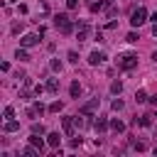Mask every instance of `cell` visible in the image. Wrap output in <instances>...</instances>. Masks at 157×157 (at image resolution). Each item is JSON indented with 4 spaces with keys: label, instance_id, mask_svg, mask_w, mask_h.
<instances>
[{
    "label": "cell",
    "instance_id": "1",
    "mask_svg": "<svg viewBox=\"0 0 157 157\" xmlns=\"http://www.w3.org/2000/svg\"><path fill=\"white\" fill-rule=\"evenodd\" d=\"M115 64H118V69H123V71H132L135 66H137V54H120L118 59H115Z\"/></svg>",
    "mask_w": 157,
    "mask_h": 157
},
{
    "label": "cell",
    "instance_id": "2",
    "mask_svg": "<svg viewBox=\"0 0 157 157\" xmlns=\"http://www.w3.org/2000/svg\"><path fill=\"white\" fill-rule=\"evenodd\" d=\"M54 27H56L61 34H69V32L74 29V25H71V20H69V15H66V12L54 15Z\"/></svg>",
    "mask_w": 157,
    "mask_h": 157
},
{
    "label": "cell",
    "instance_id": "3",
    "mask_svg": "<svg viewBox=\"0 0 157 157\" xmlns=\"http://www.w3.org/2000/svg\"><path fill=\"white\" fill-rule=\"evenodd\" d=\"M145 22H147V10H145V7H137V10L130 12V25H132V27H140V25H145Z\"/></svg>",
    "mask_w": 157,
    "mask_h": 157
},
{
    "label": "cell",
    "instance_id": "4",
    "mask_svg": "<svg viewBox=\"0 0 157 157\" xmlns=\"http://www.w3.org/2000/svg\"><path fill=\"white\" fill-rule=\"evenodd\" d=\"M39 32L34 34V32H29V34H22V39H20V47H25V49H29V47H37L39 44Z\"/></svg>",
    "mask_w": 157,
    "mask_h": 157
},
{
    "label": "cell",
    "instance_id": "5",
    "mask_svg": "<svg viewBox=\"0 0 157 157\" xmlns=\"http://www.w3.org/2000/svg\"><path fill=\"white\" fill-rule=\"evenodd\" d=\"M98 105H101V98H91V101H86V103L78 108V113H83V115H93V113L98 110Z\"/></svg>",
    "mask_w": 157,
    "mask_h": 157
},
{
    "label": "cell",
    "instance_id": "6",
    "mask_svg": "<svg viewBox=\"0 0 157 157\" xmlns=\"http://www.w3.org/2000/svg\"><path fill=\"white\" fill-rule=\"evenodd\" d=\"M105 59H108V56H105V52H98V49L88 54V64H91V66H98V64H103Z\"/></svg>",
    "mask_w": 157,
    "mask_h": 157
},
{
    "label": "cell",
    "instance_id": "7",
    "mask_svg": "<svg viewBox=\"0 0 157 157\" xmlns=\"http://www.w3.org/2000/svg\"><path fill=\"white\" fill-rule=\"evenodd\" d=\"M76 39H78V42H86V39H88V25H86V22H78V25H76Z\"/></svg>",
    "mask_w": 157,
    "mask_h": 157
},
{
    "label": "cell",
    "instance_id": "8",
    "mask_svg": "<svg viewBox=\"0 0 157 157\" xmlns=\"http://www.w3.org/2000/svg\"><path fill=\"white\" fill-rule=\"evenodd\" d=\"M61 128H64V132H66V135H74V128H76L74 118H61Z\"/></svg>",
    "mask_w": 157,
    "mask_h": 157
},
{
    "label": "cell",
    "instance_id": "9",
    "mask_svg": "<svg viewBox=\"0 0 157 157\" xmlns=\"http://www.w3.org/2000/svg\"><path fill=\"white\" fill-rule=\"evenodd\" d=\"M2 130H5V132H17V130H20V123H17V120H12V118H7V120H5V125H2Z\"/></svg>",
    "mask_w": 157,
    "mask_h": 157
},
{
    "label": "cell",
    "instance_id": "10",
    "mask_svg": "<svg viewBox=\"0 0 157 157\" xmlns=\"http://www.w3.org/2000/svg\"><path fill=\"white\" fill-rule=\"evenodd\" d=\"M47 145H49V147H59V145H61L59 132H49V135H47Z\"/></svg>",
    "mask_w": 157,
    "mask_h": 157
},
{
    "label": "cell",
    "instance_id": "11",
    "mask_svg": "<svg viewBox=\"0 0 157 157\" xmlns=\"http://www.w3.org/2000/svg\"><path fill=\"white\" fill-rule=\"evenodd\" d=\"M74 123H76V128H88V125H91L88 115H83V113H81V118H78V115H74Z\"/></svg>",
    "mask_w": 157,
    "mask_h": 157
},
{
    "label": "cell",
    "instance_id": "12",
    "mask_svg": "<svg viewBox=\"0 0 157 157\" xmlns=\"http://www.w3.org/2000/svg\"><path fill=\"white\" fill-rule=\"evenodd\" d=\"M69 93H71V98H78V96H81V83H78V81H71Z\"/></svg>",
    "mask_w": 157,
    "mask_h": 157
},
{
    "label": "cell",
    "instance_id": "13",
    "mask_svg": "<svg viewBox=\"0 0 157 157\" xmlns=\"http://www.w3.org/2000/svg\"><path fill=\"white\" fill-rule=\"evenodd\" d=\"M110 130H113V132H123V130H125V123L118 120V118H113V120H110Z\"/></svg>",
    "mask_w": 157,
    "mask_h": 157
},
{
    "label": "cell",
    "instance_id": "14",
    "mask_svg": "<svg viewBox=\"0 0 157 157\" xmlns=\"http://www.w3.org/2000/svg\"><path fill=\"white\" fill-rule=\"evenodd\" d=\"M29 145H34L39 152L44 150V140H42V137H37V132H32V137H29Z\"/></svg>",
    "mask_w": 157,
    "mask_h": 157
},
{
    "label": "cell",
    "instance_id": "15",
    "mask_svg": "<svg viewBox=\"0 0 157 157\" xmlns=\"http://www.w3.org/2000/svg\"><path fill=\"white\" fill-rule=\"evenodd\" d=\"M93 128H96V130H98V132H103V130H105V128H110V123H108V120H105V118H98V120H96V123H93Z\"/></svg>",
    "mask_w": 157,
    "mask_h": 157
},
{
    "label": "cell",
    "instance_id": "16",
    "mask_svg": "<svg viewBox=\"0 0 157 157\" xmlns=\"http://www.w3.org/2000/svg\"><path fill=\"white\" fill-rule=\"evenodd\" d=\"M15 59H20V61H29V54H27V49H25V47H20V49L15 52Z\"/></svg>",
    "mask_w": 157,
    "mask_h": 157
},
{
    "label": "cell",
    "instance_id": "17",
    "mask_svg": "<svg viewBox=\"0 0 157 157\" xmlns=\"http://www.w3.org/2000/svg\"><path fill=\"white\" fill-rule=\"evenodd\" d=\"M47 91H49V93H56V91H59V78H49V81H47Z\"/></svg>",
    "mask_w": 157,
    "mask_h": 157
},
{
    "label": "cell",
    "instance_id": "18",
    "mask_svg": "<svg viewBox=\"0 0 157 157\" xmlns=\"http://www.w3.org/2000/svg\"><path fill=\"white\" fill-rule=\"evenodd\" d=\"M137 123H140L142 128H150V125H152V115H150V113H145V115H140V120H137Z\"/></svg>",
    "mask_w": 157,
    "mask_h": 157
},
{
    "label": "cell",
    "instance_id": "19",
    "mask_svg": "<svg viewBox=\"0 0 157 157\" xmlns=\"http://www.w3.org/2000/svg\"><path fill=\"white\" fill-rule=\"evenodd\" d=\"M120 91H123V83H120V81H113V83H110V93H113V96H120Z\"/></svg>",
    "mask_w": 157,
    "mask_h": 157
},
{
    "label": "cell",
    "instance_id": "20",
    "mask_svg": "<svg viewBox=\"0 0 157 157\" xmlns=\"http://www.w3.org/2000/svg\"><path fill=\"white\" fill-rule=\"evenodd\" d=\"M59 110H64V103H61V101H54V103H49V113H59Z\"/></svg>",
    "mask_w": 157,
    "mask_h": 157
},
{
    "label": "cell",
    "instance_id": "21",
    "mask_svg": "<svg viewBox=\"0 0 157 157\" xmlns=\"http://www.w3.org/2000/svg\"><path fill=\"white\" fill-rule=\"evenodd\" d=\"M135 101H137V103H145V101H150V98H147V93L140 88V91H135Z\"/></svg>",
    "mask_w": 157,
    "mask_h": 157
},
{
    "label": "cell",
    "instance_id": "22",
    "mask_svg": "<svg viewBox=\"0 0 157 157\" xmlns=\"http://www.w3.org/2000/svg\"><path fill=\"white\" fill-rule=\"evenodd\" d=\"M130 145H132V150H137V152H142V150H147V145H145L142 140H132Z\"/></svg>",
    "mask_w": 157,
    "mask_h": 157
},
{
    "label": "cell",
    "instance_id": "23",
    "mask_svg": "<svg viewBox=\"0 0 157 157\" xmlns=\"http://www.w3.org/2000/svg\"><path fill=\"white\" fill-rule=\"evenodd\" d=\"M49 69H52V71H61V61H59V59H52V61H49Z\"/></svg>",
    "mask_w": 157,
    "mask_h": 157
},
{
    "label": "cell",
    "instance_id": "24",
    "mask_svg": "<svg viewBox=\"0 0 157 157\" xmlns=\"http://www.w3.org/2000/svg\"><path fill=\"white\" fill-rule=\"evenodd\" d=\"M34 110H37V113H39V115H42V113H44V110H49V105H44V103H42V101H37V103H34Z\"/></svg>",
    "mask_w": 157,
    "mask_h": 157
},
{
    "label": "cell",
    "instance_id": "25",
    "mask_svg": "<svg viewBox=\"0 0 157 157\" xmlns=\"http://www.w3.org/2000/svg\"><path fill=\"white\" fill-rule=\"evenodd\" d=\"M32 132H37V135H44V125H42V123H32Z\"/></svg>",
    "mask_w": 157,
    "mask_h": 157
},
{
    "label": "cell",
    "instance_id": "26",
    "mask_svg": "<svg viewBox=\"0 0 157 157\" xmlns=\"http://www.w3.org/2000/svg\"><path fill=\"white\" fill-rule=\"evenodd\" d=\"M22 29H25V22H15L12 25V34H20Z\"/></svg>",
    "mask_w": 157,
    "mask_h": 157
},
{
    "label": "cell",
    "instance_id": "27",
    "mask_svg": "<svg viewBox=\"0 0 157 157\" xmlns=\"http://www.w3.org/2000/svg\"><path fill=\"white\" fill-rule=\"evenodd\" d=\"M123 105H125V103H123L120 98H115V101L110 103V108H113V110H123Z\"/></svg>",
    "mask_w": 157,
    "mask_h": 157
},
{
    "label": "cell",
    "instance_id": "28",
    "mask_svg": "<svg viewBox=\"0 0 157 157\" xmlns=\"http://www.w3.org/2000/svg\"><path fill=\"white\" fill-rule=\"evenodd\" d=\"M137 39H140V37H137V32H130V34L125 37V42H130V44H135Z\"/></svg>",
    "mask_w": 157,
    "mask_h": 157
},
{
    "label": "cell",
    "instance_id": "29",
    "mask_svg": "<svg viewBox=\"0 0 157 157\" xmlns=\"http://www.w3.org/2000/svg\"><path fill=\"white\" fill-rule=\"evenodd\" d=\"M66 56H69V61H71V64H76V61H78V54H76V52H74V49H71V52H69V54H66Z\"/></svg>",
    "mask_w": 157,
    "mask_h": 157
},
{
    "label": "cell",
    "instance_id": "30",
    "mask_svg": "<svg viewBox=\"0 0 157 157\" xmlns=\"http://www.w3.org/2000/svg\"><path fill=\"white\" fill-rule=\"evenodd\" d=\"M2 115H5V118H12V115H15V108H12V105H7V108L2 110Z\"/></svg>",
    "mask_w": 157,
    "mask_h": 157
},
{
    "label": "cell",
    "instance_id": "31",
    "mask_svg": "<svg viewBox=\"0 0 157 157\" xmlns=\"http://www.w3.org/2000/svg\"><path fill=\"white\" fill-rule=\"evenodd\" d=\"M49 12V5L47 2H39V15H47Z\"/></svg>",
    "mask_w": 157,
    "mask_h": 157
},
{
    "label": "cell",
    "instance_id": "32",
    "mask_svg": "<svg viewBox=\"0 0 157 157\" xmlns=\"http://www.w3.org/2000/svg\"><path fill=\"white\" fill-rule=\"evenodd\" d=\"M66 7H69V10H76V7H78V0H66Z\"/></svg>",
    "mask_w": 157,
    "mask_h": 157
},
{
    "label": "cell",
    "instance_id": "33",
    "mask_svg": "<svg viewBox=\"0 0 157 157\" xmlns=\"http://www.w3.org/2000/svg\"><path fill=\"white\" fill-rule=\"evenodd\" d=\"M150 105H155V108H157V96H150Z\"/></svg>",
    "mask_w": 157,
    "mask_h": 157
},
{
    "label": "cell",
    "instance_id": "34",
    "mask_svg": "<svg viewBox=\"0 0 157 157\" xmlns=\"http://www.w3.org/2000/svg\"><path fill=\"white\" fill-rule=\"evenodd\" d=\"M150 20H152V22H157V10H155V12L150 15Z\"/></svg>",
    "mask_w": 157,
    "mask_h": 157
},
{
    "label": "cell",
    "instance_id": "35",
    "mask_svg": "<svg viewBox=\"0 0 157 157\" xmlns=\"http://www.w3.org/2000/svg\"><path fill=\"white\" fill-rule=\"evenodd\" d=\"M152 34H155V37H157V22H155V25H152Z\"/></svg>",
    "mask_w": 157,
    "mask_h": 157
},
{
    "label": "cell",
    "instance_id": "36",
    "mask_svg": "<svg viewBox=\"0 0 157 157\" xmlns=\"http://www.w3.org/2000/svg\"><path fill=\"white\" fill-rule=\"evenodd\" d=\"M152 61H157V52H152Z\"/></svg>",
    "mask_w": 157,
    "mask_h": 157
},
{
    "label": "cell",
    "instance_id": "37",
    "mask_svg": "<svg viewBox=\"0 0 157 157\" xmlns=\"http://www.w3.org/2000/svg\"><path fill=\"white\" fill-rule=\"evenodd\" d=\"M10 2H20V0H10Z\"/></svg>",
    "mask_w": 157,
    "mask_h": 157
}]
</instances>
